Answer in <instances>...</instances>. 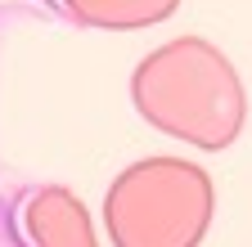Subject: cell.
Instances as JSON below:
<instances>
[{
  "label": "cell",
  "instance_id": "cell-1",
  "mask_svg": "<svg viewBox=\"0 0 252 247\" xmlns=\"http://www.w3.org/2000/svg\"><path fill=\"white\" fill-rule=\"evenodd\" d=\"M27 198H32V189H18V184L0 189V247H41L27 234V216H23Z\"/></svg>",
  "mask_w": 252,
  "mask_h": 247
},
{
  "label": "cell",
  "instance_id": "cell-2",
  "mask_svg": "<svg viewBox=\"0 0 252 247\" xmlns=\"http://www.w3.org/2000/svg\"><path fill=\"white\" fill-rule=\"evenodd\" d=\"M5 27H9V18H0V36H5Z\"/></svg>",
  "mask_w": 252,
  "mask_h": 247
},
{
  "label": "cell",
  "instance_id": "cell-3",
  "mask_svg": "<svg viewBox=\"0 0 252 247\" xmlns=\"http://www.w3.org/2000/svg\"><path fill=\"white\" fill-rule=\"evenodd\" d=\"M41 5H50V0H41Z\"/></svg>",
  "mask_w": 252,
  "mask_h": 247
}]
</instances>
